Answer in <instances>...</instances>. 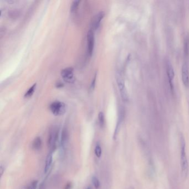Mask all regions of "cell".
<instances>
[{
  "mask_svg": "<svg viewBox=\"0 0 189 189\" xmlns=\"http://www.w3.org/2000/svg\"><path fill=\"white\" fill-rule=\"evenodd\" d=\"M180 165L181 175L184 179H186L189 174V163L186 155V142L183 135H180Z\"/></svg>",
  "mask_w": 189,
  "mask_h": 189,
  "instance_id": "1",
  "label": "cell"
},
{
  "mask_svg": "<svg viewBox=\"0 0 189 189\" xmlns=\"http://www.w3.org/2000/svg\"><path fill=\"white\" fill-rule=\"evenodd\" d=\"M59 138V130L57 128H53L51 129L48 135V146L50 152L53 153L57 148Z\"/></svg>",
  "mask_w": 189,
  "mask_h": 189,
  "instance_id": "2",
  "label": "cell"
},
{
  "mask_svg": "<svg viewBox=\"0 0 189 189\" xmlns=\"http://www.w3.org/2000/svg\"><path fill=\"white\" fill-rule=\"evenodd\" d=\"M116 82L122 100L125 102H128L129 99L128 94L127 88L125 87V81L120 74H118L116 76Z\"/></svg>",
  "mask_w": 189,
  "mask_h": 189,
  "instance_id": "3",
  "label": "cell"
},
{
  "mask_svg": "<svg viewBox=\"0 0 189 189\" xmlns=\"http://www.w3.org/2000/svg\"><path fill=\"white\" fill-rule=\"evenodd\" d=\"M49 109L55 116H61L66 112V107L64 103L60 101H55L51 104Z\"/></svg>",
  "mask_w": 189,
  "mask_h": 189,
  "instance_id": "4",
  "label": "cell"
},
{
  "mask_svg": "<svg viewBox=\"0 0 189 189\" xmlns=\"http://www.w3.org/2000/svg\"><path fill=\"white\" fill-rule=\"evenodd\" d=\"M87 49L88 53L90 57L93 55V50L94 47V31L90 29L87 33Z\"/></svg>",
  "mask_w": 189,
  "mask_h": 189,
  "instance_id": "5",
  "label": "cell"
},
{
  "mask_svg": "<svg viewBox=\"0 0 189 189\" xmlns=\"http://www.w3.org/2000/svg\"><path fill=\"white\" fill-rule=\"evenodd\" d=\"M61 76L66 82L72 83L73 80V68L68 67L64 68L61 71Z\"/></svg>",
  "mask_w": 189,
  "mask_h": 189,
  "instance_id": "6",
  "label": "cell"
},
{
  "mask_svg": "<svg viewBox=\"0 0 189 189\" xmlns=\"http://www.w3.org/2000/svg\"><path fill=\"white\" fill-rule=\"evenodd\" d=\"M181 78L183 84L185 87L189 86V68L188 64L184 63L181 68Z\"/></svg>",
  "mask_w": 189,
  "mask_h": 189,
  "instance_id": "7",
  "label": "cell"
},
{
  "mask_svg": "<svg viewBox=\"0 0 189 189\" xmlns=\"http://www.w3.org/2000/svg\"><path fill=\"white\" fill-rule=\"evenodd\" d=\"M104 16V12L102 11L97 13L96 15L94 17L93 21L92 22V29H91L92 30L94 31V30H96L97 29H98L101 22V21L102 20Z\"/></svg>",
  "mask_w": 189,
  "mask_h": 189,
  "instance_id": "8",
  "label": "cell"
},
{
  "mask_svg": "<svg viewBox=\"0 0 189 189\" xmlns=\"http://www.w3.org/2000/svg\"><path fill=\"white\" fill-rule=\"evenodd\" d=\"M68 137H69V134H68L67 129L66 128H64L62 131L61 141H60L61 149L63 150L65 149V148L66 147V145L67 144Z\"/></svg>",
  "mask_w": 189,
  "mask_h": 189,
  "instance_id": "9",
  "label": "cell"
},
{
  "mask_svg": "<svg viewBox=\"0 0 189 189\" xmlns=\"http://www.w3.org/2000/svg\"><path fill=\"white\" fill-rule=\"evenodd\" d=\"M167 72L170 85H173V80L174 78L175 77V72H174L173 65L170 63V61L167 62Z\"/></svg>",
  "mask_w": 189,
  "mask_h": 189,
  "instance_id": "10",
  "label": "cell"
},
{
  "mask_svg": "<svg viewBox=\"0 0 189 189\" xmlns=\"http://www.w3.org/2000/svg\"><path fill=\"white\" fill-rule=\"evenodd\" d=\"M52 161H53V153L50 152L47 155V157L46 160L45 167V173H47L49 170L50 167H51Z\"/></svg>",
  "mask_w": 189,
  "mask_h": 189,
  "instance_id": "11",
  "label": "cell"
},
{
  "mask_svg": "<svg viewBox=\"0 0 189 189\" xmlns=\"http://www.w3.org/2000/svg\"><path fill=\"white\" fill-rule=\"evenodd\" d=\"M42 147V140L39 137L35 138L33 141L32 144V147L33 149L35 150H39Z\"/></svg>",
  "mask_w": 189,
  "mask_h": 189,
  "instance_id": "12",
  "label": "cell"
},
{
  "mask_svg": "<svg viewBox=\"0 0 189 189\" xmlns=\"http://www.w3.org/2000/svg\"><path fill=\"white\" fill-rule=\"evenodd\" d=\"M36 86H37V84L35 83L32 86L29 88V89L28 90L25 94V96H24L25 98H29L32 96V95L35 92Z\"/></svg>",
  "mask_w": 189,
  "mask_h": 189,
  "instance_id": "13",
  "label": "cell"
},
{
  "mask_svg": "<svg viewBox=\"0 0 189 189\" xmlns=\"http://www.w3.org/2000/svg\"><path fill=\"white\" fill-rule=\"evenodd\" d=\"M80 2V1H74L72 2L71 6V12L73 13V12H76L77 11Z\"/></svg>",
  "mask_w": 189,
  "mask_h": 189,
  "instance_id": "14",
  "label": "cell"
},
{
  "mask_svg": "<svg viewBox=\"0 0 189 189\" xmlns=\"http://www.w3.org/2000/svg\"><path fill=\"white\" fill-rule=\"evenodd\" d=\"M98 121L100 127H103L105 123V118H104V114L102 112H100L98 114Z\"/></svg>",
  "mask_w": 189,
  "mask_h": 189,
  "instance_id": "15",
  "label": "cell"
},
{
  "mask_svg": "<svg viewBox=\"0 0 189 189\" xmlns=\"http://www.w3.org/2000/svg\"><path fill=\"white\" fill-rule=\"evenodd\" d=\"M184 52L186 55H188L189 52V37H186L184 42Z\"/></svg>",
  "mask_w": 189,
  "mask_h": 189,
  "instance_id": "16",
  "label": "cell"
},
{
  "mask_svg": "<svg viewBox=\"0 0 189 189\" xmlns=\"http://www.w3.org/2000/svg\"><path fill=\"white\" fill-rule=\"evenodd\" d=\"M38 185V181L34 180L28 184L25 189H36Z\"/></svg>",
  "mask_w": 189,
  "mask_h": 189,
  "instance_id": "17",
  "label": "cell"
},
{
  "mask_svg": "<svg viewBox=\"0 0 189 189\" xmlns=\"http://www.w3.org/2000/svg\"><path fill=\"white\" fill-rule=\"evenodd\" d=\"M92 181L96 189H98L100 186V182L96 176H92Z\"/></svg>",
  "mask_w": 189,
  "mask_h": 189,
  "instance_id": "18",
  "label": "cell"
},
{
  "mask_svg": "<svg viewBox=\"0 0 189 189\" xmlns=\"http://www.w3.org/2000/svg\"><path fill=\"white\" fill-rule=\"evenodd\" d=\"M95 154L98 157H100L102 155V147L99 144H97L95 147Z\"/></svg>",
  "mask_w": 189,
  "mask_h": 189,
  "instance_id": "19",
  "label": "cell"
},
{
  "mask_svg": "<svg viewBox=\"0 0 189 189\" xmlns=\"http://www.w3.org/2000/svg\"><path fill=\"white\" fill-rule=\"evenodd\" d=\"M96 75L95 76V77H94V80H93V82H92V85H91V87L92 88V89L94 88V86H95V82H96Z\"/></svg>",
  "mask_w": 189,
  "mask_h": 189,
  "instance_id": "20",
  "label": "cell"
},
{
  "mask_svg": "<svg viewBox=\"0 0 189 189\" xmlns=\"http://www.w3.org/2000/svg\"><path fill=\"white\" fill-rule=\"evenodd\" d=\"M63 86V84L61 83V82H58V83L56 84V87H57V88H62Z\"/></svg>",
  "mask_w": 189,
  "mask_h": 189,
  "instance_id": "21",
  "label": "cell"
},
{
  "mask_svg": "<svg viewBox=\"0 0 189 189\" xmlns=\"http://www.w3.org/2000/svg\"><path fill=\"white\" fill-rule=\"evenodd\" d=\"M71 189V183H69V184H67L66 185V187H65V189Z\"/></svg>",
  "mask_w": 189,
  "mask_h": 189,
  "instance_id": "22",
  "label": "cell"
},
{
  "mask_svg": "<svg viewBox=\"0 0 189 189\" xmlns=\"http://www.w3.org/2000/svg\"><path fill=\"white\" fill-rule=\"evenodd\" d=\"M4 170H5V169H3V166L1 165V176L3 175Z\"/></svg>",
  "mask_w": 189,
  "mask_h": 189,
  "instance_id": "23",
  "label": "cell"
},
{
  "mask_svg": "<svg viewBox=\"0 0 189 189\" xmlns=\"http://www.w3.org/2000/svg\"><path fill=\"white\" fill-rule=\"evenodd\" d=\"M87 189H90V187H88V188H87Z\"/></svg>",
  "mask_w": 189,
  "mask_h": 189,
  "instance_id": "24",
  "label": "cell"
},
{
  "mask_svg": "<svg viewBox=\"0 0 189 189\" xmlns=\"http://www.w3.org/2000/svg\"><path fill=\"white\" fill-rule=\"evenodd\" d=\"M42 189V188H41V189Z\"/></svg>",
  "mask_w": 189,
  "mask_h": 189,
  "instance_id": "25",
  "label": "cell"
}]
</instances>
